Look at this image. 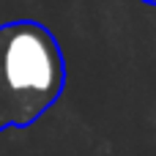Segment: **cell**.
<instances>
[{"instance_id": "1", "label": "cell", "mask_w": 156, "mask_h": 156, "mask_svg": "<svg viewBox=\"0 0 156 156\" xmlns=\"http://www.w3.org/2000/svg\"><path fill=\"white\" fill-rule=\"evenodd\" d=\"M66 88L58 36L36 19L0 25V132L36 123Z\"/></svg>"}, {"instance_id": "2", "label": "cell", "mask_w": 156, "mask_h": 156, "mask_svg": "<svg viewBox=\"0 0 156 156\" xmlns=\"http://www.w3.org/2000/svg\"><path fill=\"white\" fill-rule=\"evenodd\" d=\"M143 3H148V5H156V0H143Z\"/></svg>"}]
</instances>
